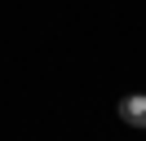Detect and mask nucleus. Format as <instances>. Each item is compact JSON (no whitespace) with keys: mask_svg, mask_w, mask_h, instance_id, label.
<instances>
[{"mask_svg":"<svg viewBox=\"0 0 146 141\" xmlns=\"http://www.w3.org/2000/svg\"><path fill=\"white\" fill-rule=\"evenodd\" d=\"M119 119H124L128 128H146V93L119 97Z\"/></svg>","mask_w":146,"mask_h":141,"instance_id":"obj_1","label":"nucleus"}]
</instances>
